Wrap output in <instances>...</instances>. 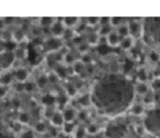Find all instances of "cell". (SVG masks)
I'll return each mask as SVG.
<instances>
[{
	"mask_svg": "<svg viewBox=\"0 0 160 138\" xmlns=\"http://www.w3.org/2000/svg\"><path fill=\"white\" fill-rule=\"evenodd\" d=\"M67 96H62L59 98V104L62 105V106H63V105L66 104V102H67Z\"/></svg>",
	"mask_w": 160,
	"mask_h": 138,
	"instance_id": "c3c4849f",
	"label": "cell"
},
{
	"mask_svg": "<svg viewBox=\"0 0 160 138\" xmlns=\"http://www.w3.org/2000/svg\"><path fill=\"white\" fill-rule=\"evenodd\" d=\"M100 38H101V37H100L97 31H92V32L88 33L87 38H86L87 42L86 43L90 47L97 46L99 44Z\"/></svg>",
	"mask_w": 160,
	"mask_h": 138,
	"instance_id": "52a82bcc",
	"label": "cell"
},
{
	"mask_svg": "<svg viewBox=\"0 0 160 138\" xmlns=\"http://www.w3.org/2000/svg\"><path fill=\"white\" fill-rule=\"evenodd\" d=\"M32 134H31V132H26V133H23L22 134L21 138H32Z\"/></svg>",
	"mask_w": 160,
	"mask_h": 138,
	"instance_id": "681fc988",
	"label": "cell"
},
{
	"mask_svg": "<svg viewBox=\"0 0 160 138\" xmlns=\"http://www.w3.org/2000/svg\"><path fill=\"white\" fill-rule=\"evenodd\" d=\"M121 37L119 35L117 30L111 32L109 35L106 37V43L109 47L116 48V47H120V42H121Z\"/></svg>",
	"mask_w": 160,
	"mask_h": 138,
	"instance_id": "277c9868",
	"label": "cell"
},
{
	"mask_svg": "<svg viewBox=\"0 0 160 138\" xmlns=\"http://www.w3.org/2000/svg\"><path fill=\"white\" fill-rule=\"evenodd\" d=\"M34 89V84L31 82H28L27 81L24 84V91L26 92H31Z\"/></svg>",
	"mask_w": 160,
	"mask_h": 138,
	"instance_id": "b9f144b4",
	"label": "cell"
},
{
	"mask_svg": "<svg viewBox=\"0 0 160 138\" xmlns=\"http://www.w3.org/2000/svg\"><path fill=\"white\" fill-rule=\"evenodd\" d=\"M130 29V35L132 37H135L138 34H140L141 32V25L137 20H131L128 23Z\"/></svg>",
	"mask_w": 160,
	"mask_h": 138,
	"instance_id": "9c48e42d",
	"label": "cell"
},
{
	"mask_svg": "<svg viewBox=\"0 0 160 138\" xmlns=\"http://www.w3.org/2000/svg\"><path fill=\"white\" fill-rule=\"evenodd\" d=\"M13 79V74L11 73L10 72H6L4 73H2L0 75V85L8 87L12 84Z\"/></svg>",
	"mask_w": 160,
	"mask_h": 138,
	"instance_id": "ba28073f",
	"label": "cell"
},
{
	"mask_svg": "<svg viewBox=\"0 0 160 138\" xmlns=\"http://www.w3.org/2000/svg\"><path fill=\"white\" fill-rule=\"evenodd\" d=\"M123 19L122 17H111L110 19V24L112 25L113 27H119L120 25L123 24Z\"/></svg>",
	"mask_w": 160,
	"mask_h": 138,
	"instance_id": "f1b7e54d",
	"label": "cell"
},
{
	"mask_svg": "<svg viewBox=\"0 0 160 138\" xmlns=\"http://www.w3.org/2000/svg\"><path fill=\"white\" fill-rule=\"evenodd\" d=\"M110 19L111 17H100L99 26H104V25L110 24Z\"/></svg>",
	"mask_w": 160,
	"mask_h": 138,
	"instance_id": "ab89813d",
	"label": "cell"
},
{
	"mask_svg": "<svg viewBox=\"0 0 160 138\" xmlns=\"http://www.w3.org/2000/svg\"><path fill=\"white\" fill-rule=\"evenodd\" d=\"M75 36H76V34H75V31H73V29L66 28V31L65 32H64V34L63 36H62V38L67 41H73V39L74 38Z\"/></svg>",
	"mask_w": 160,
	"mask_h": 138,
	"instance_id": "4316f807",
	"label": "cell"
},
{
	"mask_svg": "<svg viewBox=\"0 0 160 138\" xmlns=\"http://www.w3.org/2000/svg\"><path fill=\"white\" fill-rule=\"evenodd\" d=\"M77 91H78V89H77L76 85L74 84H72V83H67V85H66V92H67V96L69 97H73L77 95Z\"/></svg>",
	"mask_w": 160,
	"mask_h": 138,
	"instance_id": "7402d4cb",
	"label": "cell"
},
{
	"mask_svg": "<svg viewBox=\"0 0 160 138\" xmlns=\"http://www.w3.org/2000/svg\"><path fill=\"white\" fill-rule=\"evenodd\" d=\"M134 46V39L131 36L129 37H123L121 39L120 47L123 50V51H129Z\"/></svg>",
	"mask_w": 160,
	"mask_h": 138,
	"instance_id": "8fae6325",
	"label": "cell"
},
{
	"mask_svg": "<svg viewBox=\"0 0 160 138\" xmlns=\"http://www.w3.org/2000/svg\"><path fill=\"white\" fill-rule=\"evenodd\" d=\"M88 133H90V134H95V133L98 131V127H97L95 125H90V126H88Z\"/></svg>",
	"mask_w": 160,
	"mask_h": 138,
	"instance_id": "ee69618b",
	"label": "cell"
},
{
	"mask_svg": "<svg viewBox=\"0 0 160 138\" xmlns=\"http://www.w3.org/2000/svg\"><path fill=\"white\" fill-rule=\"evenodd\" d=\"M152 87L155 90H160V78H157L153 81Z\"/></svg>",
	"mask_w": 160,
	"mask_h": 138,
	"instance_id": "7bdbcfd3",
	"label": "cell"
},
{
	"mask_svg": "<svg viewBox=\"0 0 160 138\" xmlns=\"http://www.w3.org/2000/svg\"><path fill=\"white\" fill-rule=\"evenodd\" d=\"M30 119H31L30 114L26 112H21L17 116V122H19L21 125L28 124L30 122Z\"/></svg>",
	"mask_w": 160,
	"mask_h": 138,
	"instance_id": "ac0fdd59",
	"label": "cell"
},
{
	"mask_svg": "<svg viewBox=\"0 0 160 138\" xmlns=\"http://www.w3.org/2000/svg\"><path fill=\"white\" fill-rule=\"evenodd\" d=\"M86 24L88 27H95L99 25L100 23V17H89L86 18L85 21Z\"/></svg>",
	"mask_w": 160,
	"mask_h": 138,
	"instance_id": "603a6c76",
	"label": "cell"
},
{
	"mask_svg": "<svg viewBox=\"0 0 160 138\" xmlns=\"http://www.w3.org/2000/svg\"><path fill=\"white\" fill-rule=\"evenodd\" d=\"M63 60L64 62L66 64H67L68 66H73L74 64V62H76L74 56L71 52H67L66 54H64Z\"/></svg>",
	"mask_w": 160,
	"mask_h": 138,
	"instance_id": "d4e9b609",
	"label": "cell"
},
{
	"mask_svg": "<svg viewBox=\"0 0 160 138\" xmlns=\"http://www.w3.org/2000/svg\"><path fill=\"white\" fill-rule=\"evenodd\" d=\"M61 21L66 28L74 29L80 23V19L76 17H67L62 18Z\"/></svg>",
	"mask_w": 160,
	"mask_h": 138,
	"instance_id": "8992f818",
	"label": "cell"
},
{
	"mask_svg": "<svg viewBox=\"0 0 160 138\" xmlns=\"http://www.w3.org/2000/svg\"><path fill=\"white\" fill-rule=\"evenodd\" d=\"M29 76V73L28 70L23 67H19L14 71L13 77L17 82L19 83H26Z\"/></svg>",
	"mask_w": 160,
	"mask_h": 138,
	"instance_id": "3957f363",
	"label": "cell"
},
{
	"mask_svg": "<svg viewBox=\"0 0 160 138\" xmlns=\"http://www.w3.org/2000/svg\"><path fill=\"white\" fill-rule=\"evenodd\" d=\"M2 116L0 115V123H2Z\"/></svg>",
	"mask_w": 160,
	"mask_h": 138,
	"instance_id": "f907efd6",
	"label": "cell"
},
{
	"mask_svg": "<svg viewBox=\"0 0 160 138\" xmlns=\"http://www.w3.org/2000/svg\"><path fill=\"white\" fill-rule=\"evenodd\" d=\"M48 76H41L38 79L37 85L39 88H44V87L47 85V84H48Z\"/></svg>",
	"mask_w": 160,
	"mask_h": 138,
	"instance_id": "f546056e",
	"label": "cell"
},
{
	"mask_svg": "<svg viewBox=\"0 0 160 138\" xmlns=\"http://www.w3.org/2000/svg\"><path fill=\"white\" fill-rule=\"evenodd\" d=\"M0 66L2 69L7 68L9 66L12 65L14 61H16L12 51L6 52V53L0 56Z\"/></svg>",
	"mask_w": 160,
	"mask_h": 138,
	"instance_id": "7a4b0ae2",
	"label": "cell"
},
{
	"mask_svg": "<svg viewBox=\"0 0 160 138\" xmlns=\"http://www.w3.org/2000/svg\"><path fill=\"white\" fill-rule=\"evenodd\" d=\"M6 29H7V27L5 23L4 19H3V17H0V32H2V31Z\"/></svg>",
	"mask_w": 160,
	"mask_h": 138,
	"instance_id": "bcb514c9",
	"label": "cell"
},
{
	"mask_svg": "<svg viewBox=\"0 0 160 138\" xmlns=\"http://www.w3.org/2000/svg\"><path fill=\"white\" fill-rule=\"evenodd\" d=\"M137 77L139 82L146 83V81H148V73L145 70V69L141 68L138 70Z\"/></svg>",
	"mask_w": 160,
	"mask_h": 138,
	"instance_id": "cb8c5ba5",
	"label": "cell"
},
{
	"mask_svg": "<svg viewBox=\"0 0 160 138\" xmlns=\"http://www.w3.org/2000/svg\"><path fill=\"white\" fill-rule=\"evenodd\" d=\"M72 68H73V73H75L77 75H79L84 71V63L82 61H76L74 62V64L72 66Z\"/></svg>",
	"mask_w": 160,
	"mask_h": 138,
	"instance_id": "ffe728a7",
	"label": "cell"
},
{
	"mask_svg": "<svg viewBox=\"0 0 160 138\" xmlns=\"http://www.w3.org/2000/svg\"><path fill=\"white\" fill-rule=\"evenodd\" d=\"M76 112L73 108H67L62 112L63 119L65 123H73L76 117Z\"/></svg>",
	"mask_w": 160,
	"mask_h": 138,
	"instance_id": "30bf717a",
	"label": "cell"
},
{
	"mask_svg": "<svg viewBox=\"0 0 160 138\" xmlns=\"http://www.w3.org/2000/svg\"><path fill=\"white\" fill-rule=\"evenodd\" d=\"M45 129H46V126H45V125L43 123H42V122H39V123H38L37 124H36L35 130L37 132L42 133L45 131Z\"/></svg>",
	"mask_w": 160,
	"mask_h": 138,
	"instance_id": "8d00e7d4",
	"label": "cell"
},
{
	"mask_svg": "<svg viewBox=\"0 0 160 138\" xmlns=\"http://www.w3.org/2000/svg\"><path fill=\"white\" fill-rule=\"evenodd\" d=\"M8 94V87L0 85V99L6 98Z\"/></svg>",
	"mask_w": 160,
	"mask_h": 138,
	"instance_id": "74e56055",
	"label": "cell"
},
{
	"mask_svg": "<svg viewBox=\"0 0 160 138\" xmlns=\"http://www.w3.org/2000/svg\"><path fill=\"white\" fill-rule=\"evenodd\" d=\"M78 116L80 120H85L86 118H87V116H88V114H87V112H84V111H81V112H78Z\"/></svg>",
	"mask_w": 160,
	"mask_h": 138,
	"instance_id": "f6af8a7d",
	"label": "cell"
},
{
	"mask_svg": "<svg viewBox=\"0 0 160 138\" xmlns=\"http://www.w3.org/2000/svg\"><path fill=\"white\" fill-rule=\"evenodd\" d=\"M55 73L58 76V77H66V76L67 75V70H66V68L64 67H62L60 65H58L56 67V70H55Z\"/></svg>",
	"mask_w": 160,
	"mask_h": 138,
	"instance_id": "83f0119b",
	"label": "cell"
},
{
	"mask_svg": "<svg viewBox=\"0 0 160 138\" xmlns=\"http://www.w3.org/2000/svg\"><path fill=\"white\" fill-rule=\"evenodd\" d=\"M117 31L119 35L121 37V38L131 36L130 35V29L128 23H123V24L120 25L119 27L117 28Z\"/></svg>",
	"mask_w": 160,
	"mask_h": 138,
	"instance_id": "e0dca14e",
	"label": "cell"
},
{
	"mask_svg": "<svg viewBox=\"0 0 160 138\" xmlns=\"http://www.w3.org/2000/svg\"><path fill=\"white\" fill-rule=\"evenodd\" d=\"M148 91H149V87H148V85L146 83L139 82L138 84L136 85L135 91L137 92L138 95L145 96V95H146L147 94H148Z\"/></svg>",
	"mask_w": 160,
	"mask_h": 138,
	"instance_id": "9a60e30c",
	"label": "cell"
},
{
	"mask_svg": "<svg viewBox=\"0 0 160 138\" xmlns=\"http://www.w3.org/2000/svg\"><path fill=\"white\" fill-rule=\"evenodd\" d=\"M113 28L114 27L111 24L104 25V26H99L97 32L99 34L100 37H106L111 32H112V31H114Z\"/></svg>",
	"mask_w": 160,
	"mask_h": 138,
	"instance_id": "5bb4252c",
	"label": "cell"
},
{
	"mask_svg": "<svg viewBox=\"0 0 160 138\" xmlns=\"http://www.w3.org/2000/svg\"><path fill=\"white\" fill-rule=\"evenodd\" d=\"M25 37H26L25 31H23L20 27L15 28L12 31V39L14 44L19 45V44L23 42L25 40Z\"/></svg>",
	"mask_w": 160,
	"mask_h": 138,
	"instance_id": "5b68a950",
	"label": "cell"
},
{
	"mask_svg": "<svg viewBox=\"0 0 160 138\" xmlns=\"http://www.w3.org/2000/svg\"><path fill=\"white\" fill-rule=\"evenodd\" d=\"M0 38L2 39L5 42L9 43V42H12V31L7 29L4 30L3 31L0 32Z\"/></svg>",
	"mask_w": 160,
	"mask_h": 138,
	"instance_id": "44dd1931",
	"label": "cell"
},
{
	"mask_svg": "<svg viewBox=\"0 0 160 138\" xmlns=\"http://www.w3.org/2000/svg\"><path fill=\"white\" fill-rule=\"evenodd\" d=\"M15 60L21 61L23 60L27 57V51L24 48L20 46H17L12 50Z\"/></svg>",
	"mask_w": 160,
	"mask_h": 138,
	"instance_id": "7c38bea8",
	"label": "cell"
},
{
	"mask_svg": "<svg viewBox=\"0 0 160 138\" xmlns=\"http://www.w3.org/2000/svg\"><path fill=\"white\" fill-rule=\"evenodd\" d=\"M78 103L82 107H88L91 104V96L88 94L81 95L78 99Z\"/></svg>",
	"mask_w": 160,
	"mask_h": 138,
	"instance_id": "d6986e66",
	"label": "cell"
},
{
	"mask_svg": "<svg viewBox=\"0 0 160 138\" xmlns=\"http://www.w3.org/2000/svg\"><path fill=\"white\" fill-rule=\"evenodd\" d=\"M89 47L90 46H89L87 43H81V45H78V50L79 51L80 53H82V54H87Z\"/></svg>",
	"mask_w": 160,
	"mask_h": 138,
	"instance_id": "4dcf8cb0",
	"label": "cell"
},
{
	"mask_svg": "<svg viewBox=\"0 0 160 138\" xmlns=\"http://www.w3.org/2000/svg\"><path fill=\"white\" fill-rule=\"evenodd\" d=\"M144 106L142 104H136L131 108V113L135 116H141L144 113Z\"/></svg>",
	"mask_w": 160,
	"mask_h": 138,
	"instance_id": "484cf974",
	"label": "cell"
},
{
	"mask_svg": "<svg viewBox=\"0 0 160 138\" xmlns=\"http://www.w3.org/2000/svg\"><path fill=\"white\" fill-rule=\"evenodd\" d=\"M6 52H8L7 43L5 42L2 38H0V56L6 53Z\"/></svg>",
	"mask_w": 160,
	"mask_h": 138,
	"instance_id": "836d02e7",
	"label": "cell"
},
{
	"mask_svg": "<svg viewBox=\"0 0 160 138\" xmlns=\"http://www.w3.org/2000/svg\"><path fill=\"white\" fill-rule=\"evenodd\" d=\"M4 19V21L5 23H6V27L7 28L9 27H11L12 25H13L16 22V18L15 17H3Z\"/></svg>",
	"mask_w": 160,
	"mask_h": 138,
	"instance_id": "d6a6232c",
	"label": "cell"
},
{
	"mask_svg": "<svg viewBox=\"0 0 160 138\" xmlns=\"http://www.w3.org/2000/svg\"><path fill=\"white\" fill-rule=\"evenodd\" d=\"M24 84L23 83L17 82L14 84V91L17 93H22V92L24 91Z\"/></svg>",
	"mask_w": 160,
	"mask_h": 138,
	"instance_id": "1f68e13d",
	"label": "cell"
},
{
	"mask_svg": "<svg viewBox=\"0 0 160 138\" xmlns=\"http://www.w3.org/2000/svg\"><path fill=\"white\" fill-rule=\"evenodd\" d=\"M51 123L56 126H60L65 123L63 116L61 112H54L52 116L51 117Z\"/></svg>",
	"mask_w": 160,
	"mask_h": 138,
	"instance_id": "4fadbf2b",
	"label": "cell"
},
{
	"mask_svg": "<svg viewBox=\"0 0 160 138\" xmlns=\"http://www.w3.org/2000/svg\"><path fill=\"white\" fill-rule=\"evenodd\" d=\"M11 105L15 109H18L21 106V101L18 98H13L11 101Z\"/></svg>",
	"mask_w": 160,
	"mask_h": 138,
	"instance_id": "f35d334b",
	"label": "cell"
},
{
	"mask_svg": "<svg viewBox=\"0 0 160 138\" xmlns=\"http://www.w3.org/2000/svg\"><path fill=\"white\" fill-rule=\"evenodd\" d=\"M43 101H44V103H45V104L49 105V102H48V101H51V102L52 103L53 101H54V98H53L52 97L50 96V95H48V96H46V97H45V98H44Z\"/></svg>",
	"mask_w": 160,
	"mask_h": 138,
	"instance_id": "7dc6e473",
	"label": "cell"
},
{
	"mask_svg": "<svg viewBox=\"0 0 160 138\" xmlns=\"http://www.w3.org/2000/svg\"><path fill=\"white\" fill-rule=\"evenodd\" d=\"M56 21V19L52 18V17H42V18L39 20V24H40V26L43 28H50Z\"/></svg>",
	"mask_w": 160,
	"mask_h": 138,
	"instance_id": "2e32d148",
	"label": "cell"
},
{
	"mask_svg": "<svg viewBox=\"0 0 160 138\" xmlns=\"http://www.w3.org/2000/svg\"><path fill=\"white\" fill-rule=\"evenodd\" d=\"M149 59L152 62H157L159 61V53L155 51H152L149 54Z\"/></svg>",
	"mask_w": 160,
	"mask_h": 138,
	"instance_id": "e575fe53",
	"label": "cell"
},
{
	"mask_svg": "<svg viewBox=\"0 0 160 138\" xmlns=\"http://www.w3.org/2000/svg\"><path fill=\"white\" fill-rule=\"evenodd\" d=\"M48 82L51 83V84H55V83L57 82L59 77H58V76L56 73H52V74H50L49 76H48Z\"/></svg>",
	"mask_w": 160,
	"mask_h": 138,
	"instance_id": "60d3db41",
	"label": "cell"
},
{
	"mask_svg": "<svg viewBox=\"0 0 160 138\" xmlns=\"http://www.w3.org/2000/svg\"><path fill=\"white\" fill-rule=\"evenodd\" d=\"M65 31L66 27L63 25V23H62V21H58V20H56V21L53 23L52 26L50 27V32H51V34H52L55 37H56V38L62 37Z\"/></svg>",
	"mask_w": 160,
	"mask_h": 138,
	"instance_id": "6da1fadb",
	"label": "cell"
},
{
	"mask_svg": "<svg viewBox=\"0 0 160 138\" xmlns=\"http://www.w3.org/2000/svg\"><path fill=\"white\" fill-rule=\"evenodd\" d=\"M74 125L73 123H64V131L66 133H71L73 131Z\"/></svg>",
	"mask_w": 160,
	"mask_h": 138,
	"instance_id": "d590c367",
	"label": "cell"
},
{
	"mask_svg": "<svg viewBox=\"0 0 160 138\" xmlns=\"http://www.w3.org/2000/svg\"><path fill=\"white\" fill-rule=\"evenodd\" d=\"M2 67H1V66H0V75L2 74V73H1V71H2Z\"/></svg>",
	"mask_w": 160,
	"mask_h": 138,
	"instance_id": "816d5d0a",
	"label": "cell"
}]
</instances>
